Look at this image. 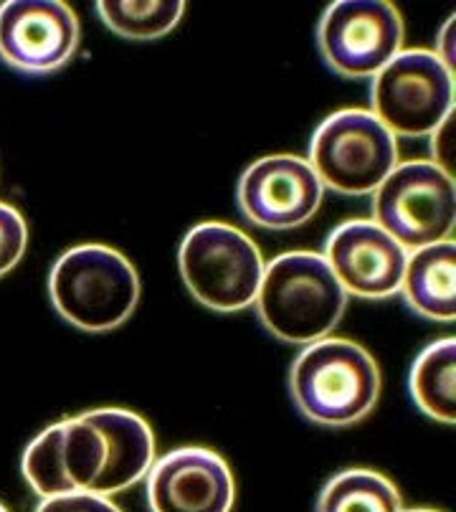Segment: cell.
I'll return each instance as SVG.
<instances>
[{
	"label": "cell",
	"mask_w": 456,
	"mask_h": 512,
	"mask_svg": "<svg viewBox=\"0 0 456 512\" xmlns=\"http://www.w3.org/2000/svg\"><path fill=\"white\" fill-rule=\"evenodd\" d=\"M325 198L320 178L299 155H266L244 170L236 188L241 216L264 231H294L310 224Z\"/></svg>",
	"instance_id": "10"
},
{
	"label": "cell",
	"mask_w": 456,
	"mask_h": 512,
	"mask_svg": "<svg viewBox=\"0 0 456 512\" xmlns=\"http://www.w3.org/2000/svg\"><path fill=\"white\" fill-rule=\"evenodd\" d=\"M107 436V469L97 495L112 497L142 482L158 459V444L150 424L140 414L117 406L87 411Z\"/></svg>",
	"instance_id": "14"
},
{
	"label": "cell",
	"mask_w": 456,
	"mask_h": 512,
	"mask_svg": "<svg viewBox=\"0 0 456 512\" xmlns=\"http://www.w3.org/2000/svg\"><path fill=\"white\" fill-rule=\"evenodd\" d=\"M307 163L325 191L373 196L398 160V137L370 109H340L317 125Z\"/></svg>",
	"instance_id": "5"
},
{
	"label": "cell",
	"mask_w": 456,
	"mask_h": 512,
	"mask_svg": "<svg viewBox=\"0 0 456 512\" xmlns=\"http://www.w3.org/2000/svg\"><path fill=\"white\" fill-rule=\"evenodd\" d=\"M36 512H122L112 497L94 492H69V495L46 497L38 502Z\"/></svg>",
	"instance_id": "20"
},
{
	"label": "cell",
	"mask_w": 456,
	"mask_h": 512,
	"mask_svg": "<svg viewBox=\"0 0 456 512\" xmlns=\"http://www.w3.org/2000/svg\"><path fill=\"white\" fill-rule=\"evenodd\" d=\"M79 39V18L64 0L0 3V61L21 74L44 77L64 69Z\"/></svg>",
	"instance_id": "11"
},
{
	"label": "cell",
	"mask_w": 456,
	"mask_h": 512,
	"mask_svg": "<svg viewBox=\"0 0 456 512\" xmlns=\"http://www.w3.org/2000/svg\"><path fill=\"white\" fill-rule=\"evenodd\" d=\"M454 26H456V18L451 16L449 21L444 23V28H441L439 39H436V51H434V54L441 59V64H444L451 74H454Z\"/></svg>",
	"instance_id": "22"
},
{
	"label": "cell",
	"mask_w": 456,
	"mask_h": 512,
	"mask_svg": "<svg viewBox=\"0 0 456 512\" xmlns=\"http://www.w3.org/2000/svg\"><path fill=\"white\" fill-rule=\"evenodd\" d=\"M21 469L41 500L69 492L97 495L107 469V436L87 411L56 421L28 444Z\"/></svg>",
	"instance_id": "9"
},
{
	"label": "cell",
	"mask_w": 456,
	"mask_h": 512,
	"mask_svg": "<svg viewBox=\"0 0 456 512\" xmlns=\"http://www.w3.org/2000/svg\"><path fill=\"white\" fill-rule=\"evenodd\" d=\"M370 211V221L406 251L449 241L456 229L454 175L431 160L398 163L373 193Z\"/></svg>",
	"instance_id": "6"
},
{
	"label": "cell",
	"mask_w": 456,
	"mask_h": 512,
	"mask_svg": "<svg viewBox=\"0 0 456 512\" xmlns=\"http://www.w3.org/2000/svg\"><path fill=\"white\" fill-rule=\"evenodd\" d=\"M315 512H403V502L386 474L345 469L322 487Z\"/></svg>",
	"instance_id": "17"
},
{
	"label": "cell",
	"mask_w": 456,
	"mask_h": 512,
	"mask_svg": "<svg viewBox=\"0 0 456 512\" xmlns=\"http://www.w3.org/2000/svg\"><path fill=\"white\" fill-rule=\"evenodd\" d=\"M150 512H231L236 480L226 459L206 447H180L155 459L145 477Z\"/></svg>",
	"instance_id": "13"
},
{
	"label": "cell",
	"mask_w": 456,
	"mask_h": 512,
	"mask_svg": "<svg viewBox=\"0 0 456 512\" xmlns=\"http://www.w3.org/2000/svg\"><path fill=\"white\" fill-rule=\"evenodd\" d=\"M380 368L373 355L348 338L304 345L289 368V396L299 414L327 429H345L378 406Z\"/></svg>",
	"instance_id": "2"
},
{
	"label": "cell",
	"mask_w": 456,
	"mask_h": 512,
	"mask_svg": "<svg viewBox=\"0 0 456 512\" xmlns=\"http://www.w3.org/2000/svg\"><path fill=\"white\" fill-rule=\"evenodd\" d=\"M264 267L256 241L226 221H203L180 241L178 269L185 289L211 312L231 315L254 307Z\"/></svg>",
	"instance_id": "4"
},
{
	"label": "cell",
	"mask_w": 456,
	"mask_h": 512,
	"mask_svg": "<svg viewBox=\"0 0 456 512\" xmlns=\"http://www.w3.org/2000/svg\"><path fill=\"white\" fill-rule=\"evenodd\" d=\"M97 16L112 33L130 41L163 39L180 23L185 13L183 0H147V3H122L99 0Z\"/></svg>",
	"instance_id": "18"
},
{
	"label": "cell",
	"mask_w": 456,
	"mask_h": 512,
	"mask_svg": "<svg viewBox=\"0 0 456 512\" xmlns=\"http://www.w3.org/2000/svg\"><path fill=\"white\" fill-rule=\"evenodd\" d=\"M403 39V16L391 0H337L317 26L322 61L342 79H373L401 54Z\"/></svg>",
	"instance_id": "8"
},
{
	"label": "cell",
	"mask_w": 456,
	"mask_h": 512,
	"mask_svg": "<svg viewBox=\"0 0 456 512\" xmlns=\"http://www.w3.org/2000/svg\"><path fill=\"white\" fill-rule=\"evenodd\" d=\"M49 297L61 320L82 333H112L140 302V277L122 251L104 244L66 249L51 267Z\"/></svg>",
	"instance_id": "3"
},
{
	"label": "cell",
	"mask_w": 456,
	"mask_h": 512,
	"mask_svg": "<svg viewBox=\"0 0 456 512\" xmlns=\"http://www.w3.org/2000/svg\"><path fill=\"white\" fill-rule=\"evenodd\" d=\"M370 112L396 137H429L454 112V74L429 49H403L370 82Z\"/></svg>",
	"instance_id": "7"
},
{
	"label": "cell",
	"mask_w": 456,
	"mask_h": 512,
	"mask_svg": "<svg viewBox=\"0 0 456 512\" xmlns=\"http://www.w3.org/2000/svg\"><path fill=\"white\" fill-rule=\"evenodd\" d=\"M403 512H439V510H429V507H416V510H403Z\"/></svg>",
	"instance_id": "23"
},
{
	"label": "cell",
	"mask_w": 456,
	"mask_h": 512,
	"mask_svg": "<svg viewBox=\"0 0 456 512\" xmlns=\"http://www.w3.org/2000/svg\"><path fill=\"white\" fill-rule=\"evenodd\" d=\"M254 310L272 338L304 348L335 333L348 295L320 251H284L264 267Z\"/></svg>",
	"instance_id": "1"
},
{
	"label": "cell",
	"mask_w": 456,
	"mask_h": 512,
	"mask_svg": "<svg viewBox=\"0 0 456 512\" xmlns=\"http://www.w3.org/2000/svg\"><path fill=\"white\" fill-rule=\"evenodd\" d=\"M398 295L408 310L431 322L456 320V244L454 239L408 251Z\"/></svg>",
	"instance_id": "15"
},
{
	"label": "cell",
	"mask_w": 456,
	"mask_h": 512,
	"mask_svg": "<svg viewBox=\"0 0 456 512\" xmlns=\"http://www.w3.org/2000/svg\"><path fill=\"white\" fill-rule=\"evenodd\" d=\"M28 249V224L18 208L0 201V277L18 267Z\"/></svg>",
	"instance_id": "19"
},
{
	"label": "cell",
	"mask_w": 456,
	"mask_h": 512,
	"mask_svg": "<svg viewBox=\"0 0 456 512\" xmlns=\"http://www.w3.org/2000/svg\"><path fill=\"white\" fill-rule=\"evenodd\" d=\"M449 142H451V117L434 132V135H431V148H434V160H431V163L439 165L441 170H446V173L451 175Z\"/></svg>",
	"instance_id": "21"
},
{
	"label": "cell",
	"mask_w": 456,
	"mask_h": 512,
	"mask_svg": "<svg viewBox=\"0 0 456 512\" xmlns=\"http://www.w3.org/2000/svg\"><path fill=\"white\" fill-rule=\"evenodd\" d=\"M320 254L345 295L360 300L398 295L408 262V251L370 218H350L335 226Z\"/></svg>",
	"instance_id": "12"
},
{
	"label": "cell",
	"mask_w": 456,
	"mask_h": 512,
	"mask_svg": "<svg viewBox=\"0 0 456 512\" xmlns=\"http://www.w3.org/2000/svg\"><path fill=\"white\" fill-rule=\"evenodd\" d=\"M0 512H11V510H8V507L3 505V502H0Z\"/></svg>",
	"instance_id": "24"
},
{
	"label": "cell",
	"mask_w": 456,
	"mask_h": 512,
	"mask_svg": "<svg viewBox=\"0 0 456 512\" xmlns=\"http://www.w3.org/2000/svg\"><path fill=\"white\" fill-rule=\"evenodd\" d=\"M408 391L421 414L439 424L456 421V340L441 338L426 345L411 365Z\"/></svg>",
	"instance_id": "16"
}]
</instances>
